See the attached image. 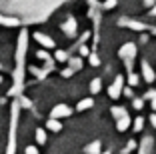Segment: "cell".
<instances>
[{"instance_id":"obj_16","label":"cell","mask_w":156,"mask_h":154,"mask_svg":"<svg viewBox=\"0 0 156 154\" xmlns=\"http://www.w3.org/2000/svg\"><path fill=\"white\" fill-rule=\"evenodd\" d=\"M70 64H72V68H80V66H82V62H80V58H74V60H72Z\"/></svg>"},{"instance_id":"obj_2","label":"cell","mask_w":156,"mask_h":154,"mask_svg":"<svg viewBox=\"0 0 156 154\" xmlns=\"http://www.w3.org/2000/svg\"><path fill=\"white\" fill-rule=\"evenodd\" d=\"M120 88H122V76H118L114 80V84L108 88V94H110L112 98H118V96H120Z\"/></svg>"},{"instance_id":"obj_7","label":"cell","mask_w":156,"mask_h":154,"mask_svg":"<svg viewBox=\"0 0 156 154\" xmlns=\"http://www.w3.org/2000/svg\"><path fill=\"white\" fill-rule=\"evenodd\" d=\"M128 126H130V118H128V114H126V116H122V118H118V124H116V128H118L120 132H124Z\"/></svg>"},{"instance_id":"obj_11","label":"cell","mask_w":156,"mask_h":154,"mask_svg":"<svg viewBox=\"0 0 156 154\" xmlns=\"http://www.w3.org/2000/svg\"><path fill=\"white\" fill-rule=\"evenodd\" d=\"M36 140H38V144H44V142H46V134H44L42 128H38V130H36Z\"/></svg>"},{"instance_id":"obj_13","label":"cell","mask_w":156,"mask_h":154,"mask_svg":"<svg viewBox=\"0 0 156 154\" xmlns=\"http://www.w3.org/2000/svg\"><path fill=\"white\" fill-rule=\"evenodd\" d=\"M90 90H92V92H98V90H100V80H98V78H96V80H92Z\"/></svg>"},{"instance_id":"obj_17","label":"cell","mask_w":156,"mask_h":154,"mask_svg":"<svg viewBox=\"0 0 156 154\" xmlns=\"http://www.w3.org/2000/svg\"><path fill=\"white\" fill-rule=\"evenodd\" d=\"M26 154H38V150L34 148V146H28V148H26Z\"/></svg>"},{"instance_id":"obj_19","label":"cell","mask_w":156,"mask_h":154,"mask_svg":"<svg viewBox=\"0 0 156 154\" xmlns=\"http://www.w3.org/2000/svg\"><path fill=\"white\" fill-rule=\"evenodd\" d=\"M142 100H134V108H142Z\"/></svg>"},{"instance_id":"obj_5","label":"cell","mask_w":156,"mask_h":154,"mask_svg":"<svg viewBox=\"0 0 156 154\" xmlns=\"http://www.w3.org/2000/svg\"><path fill=\"white\" fill-rule=\"evenodd\" d=\"M34 38H36L42 46H46V48H52V46H54V40L48 38V36H44V34H34Z\"/></svg>"},{"instance_id":"obj_18","label":"cell","mask_w":156,"mask_h":154,"mask_svg":"<svg viewBox=\"0 0 156 154\" xmlns=\"http://www.w3.org/2000/svg\"><path fill=\"white\" fill-rule=\"evenodd\" d=\"M136 82H138V76L136 74H130V84H136Z\"/></svg>"},{"instance_id":"obj_15","label":"cell","mask_w":156,"mask_h":154,"mask_svg":"<svg viewBox=\"0 0 156 154\" xmlns=\"http://www.w3.org/2000/svg\"><path fill=\"white\" fill-rule=\"evenodd\" d=\"M134 146H136V144H134V142H128V144H126V148L122 150V154H128L130 150H134Z\"/></svg>"},{"instance_id":"obj_12","label":"cell","mask_w":156,"mask_h":154,"mask_svg":"<svg viewBox=\"0 0 156 154\" xmlns=\"http://www.w3.org/2000/svg\"><path fill=\"white\" fill-rule=\"evenodd\" d=\"M90 106H92V100L86 98V100H82V102L78 104V110H86V108H90Z\"/></svg>"},{"instance_id":"obj_1","label":"cell","mask_w":156,"mask_h":154,"mask_svg":"<svg viewBox=\"0 0 156 154\" xmlns=\"http://www.w3.org/2000/svg\"><path fill=\"white\" fill-rule=\"evenodd\" d=\"M18 112H20V104L14 102L12 104V118H10V138H8L6 154H14L16 152V124H18Z\"/></svg>"},{"instance_id":"obj_10","label":"cell","mask_w":156,"mask_h":154,"mask_svg":"<svg viewBox=\"0 0 156 154\" xmlns=\"http://www.w3.org/2000/svg\"><path fill=\"white\" fill-rule=\"evenodd\" d=\"M62 28H64V32H66V34H70V36H72V34H74V30H76V26H74V20H68V22H66Z\"/></svg>"},{"instance_id":"obj_4","label":"cell","mask_w":156,"mask_h":154,"mask_svg":"<svg viewBox=\"0 0 156 154\" xmlns=\"http://www.w3.org/2000/svg\"><path fill=\"white\" fill-rule=\"evenodd\" d=\"M142 76L146 82H154V70L150 68V64L146 60H142Z\"/></svg>"},{"instance_id":"obj_6","label":"cell","mask_w":156,"mask_h":154,"mask_svg":"<svg viewBox=\"0 0 156 154\" xmlns=\"http://www.w3.org/2000/svg\"><path fill=\"white\" fill-rule=\"evenodd\" d=\"M84 152H86V154H100V142H98V140L90 142V144L84 148Z\"/></svg>"},{"instance_id":"obj_14","label":"cell","mask_w":156,"mask_h":154,"mask_svg":"<svg viewBox=\"0 0 156 154\" xmlns=\"http://www.w3.org/2000/svg\"><path fill=\"white\" fill-rule=\"evenodd\" d=\"M142 126H144V120H142V118H136V122H134V128H136V130H142Z\"/></svg>"},{"instance_id":"obj_20","label":"cell","mask_w":156,"mask_h":154,"mask_svg":"<svg viewBox=\"0 0 156 154\" xmlns=\"http://www.w3.org/2000/svg\"><path fill=\"white\" fill-rule=\"evenodd\" d=\"M150 120H152V126L156 128V114H152V116H150Z\"/></svg>"},{"instance_id":"obj_3","label":"cell","mask_w":156,"mask_h":154,"mask_svg":"<svg viewBox=\"0 0 156 154\" xmlns=\"http://www.w3.org/2000/svg\"><path fill=\"white\" fill-rule=\"evenodd\" d=\"M70 112H72V110H70L66 104H58L54 110H52V118H62V116H68Z\"/></svg>"},{"instance_id":"obj_9","label":"cell","mask_w":156,"mask_h":154,"mask_svg":"<svg viewBox=\"0 0 156 154\" xmlns=\"http://www.w3.org/2000/svg\"><path fill=\"white\" fill-rule=\"evenodd\" d=\"M46 126H48V130H52V132H58L60 128H62V124H60L58 120H56V118H52V120H48V122H46Z\"/></svg>"},{"instance_id":"obj_8","label":"cell","mask_w":156,"mask_h":154,"mask_svg":"<svg viewBox=\"0 0 156 154\" xmlns=\"http://www.w3.org/2000/svg\"><path fill=\"white\" fill-rule=\"evenodd\" d=\"M150 150H152V140L150 138H144V142H142V146H140V152L138 154H152Z\"/></svg>"}]
</instances>
